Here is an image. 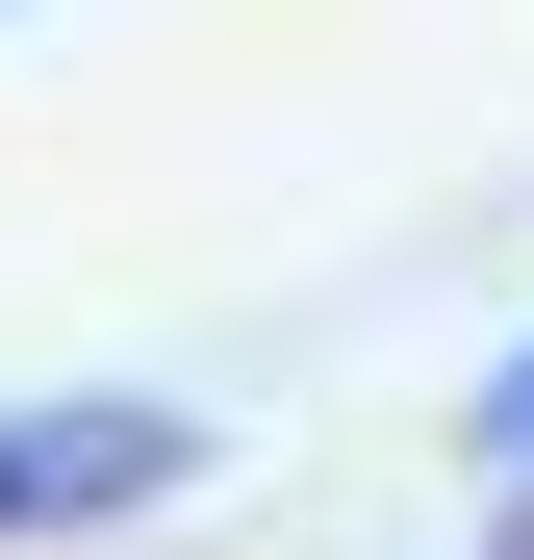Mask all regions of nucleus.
<instances>
[{
	"mask_svg": "<svg viewBox=\"0 0 534 560\" xmlns=\"http://www.w3.org/2000/svg\"><path fill=\"white\" fill-rule=\"evenodd\" d=\"M153 485H204V408H0V535H103Z\"/></svg>",
	"mask_w": 534,
	"mask_h": 560,
	"instance_id": "f257e3e1",
	"label": "nucleus"
},
{
	"mask_svg": "<svg viewBox=\"0 0 534 560\" xmlns=\"http://www.w3.org/2000/svg\"><path fill=\"white\" fill-rule=\"evenodd\" d=\"M484 560H534V485H509V535H484Z\"/></svg>",
	"mask_w": 534,
	"mask_h": 560,
	"instance_id": "f03ea898",
	"label": "nucleus"
}]
</instances>
